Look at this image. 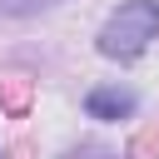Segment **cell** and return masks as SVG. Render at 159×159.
Here are the masks:
<instances>
[{
  "mask_svg": "<svg viewBox=\"0 0 159 159\" xmlns=\"http://www.w3.org/2000/svg\"><path fill=\"white\" fill-rule=\"evenodd\" d=\"M159 40V0H124L104 25H99V55L109 60H134Z\"/></svg>",
  "mask_w": 159,
  "mask_h": 159,
  "instance_id": "cell-1",
  "label": "cell"
},
{
  "mask_svg": "<svg viewBox=\"0 0 159 159\" xmlns=\"http://www.w3.org/2000/svg\"><path fill=\"white\" fill-rule=\"evenodd\" d=\"M84 109H89L94 119H129V114L139 109V99H134V89H119V84H104V89H89Z\"/></svg>",
  "mask_w": 159,
  "mask_h": 159,
  "instance_id": "cell-2",
  "label": "cell"
},
{
  "mask_svg": "<svg viewBox=\"0 0 159 159\" xmlns=\"http://www.w3.org/2000/svg\"><path fill=\"white\" fill-rule=\"evenodd\" d=\"M40 5H50V0H0L5 15H30V10H40Z\"/></svg>",
  "mask_w": 159,
  "mask_h": 159,
  "instance_id": "cell-3",
  "label": "cell"
},
{
  "mask_svg": "<svg viewBox=\"0 0 159 159\" xmlns=\"http://www.w3.org/2000/svg\"><path fill=\"white\" fill-rule=\"evenodd\" d=\"M70 159H119V154H109V149H99V144H80Z\"/></svg>",
  "mask_w": 159,
  "mask_h": 159,
  "instance_id": "cell-4",
  "label": "cell"
}]
</instances>
